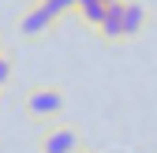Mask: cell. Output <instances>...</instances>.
<instances>
[{
    "label": "cell",
    "mask_w": 157,
    "mask_h": 153,
    "mask_svg": "<svg viewBox=\"0 0 157 153\" xmlns=\"http://www.w3.org/2000/svg\"><path fill=\"white\" fill-rule=\"evenodd\" d=\"M26 112L34 120H56L64 112V90L56 86H37L26 93Z\"/></svg>",
    "instance_id": "obj_1"
},
{
    "label": "cell",
    "mask_w": 157,
    "mask_h": 153,
    "mask_svg": "<svg viewBox=\"0 0 157 153\" xmlns=\"http://www.w3.org/2000/svg\"><path fill=\"white\" fill-rule=\"evenodd\" d=\"M41 8H45L52 19H60L64 11H75V0H41Z\"/></svg>",
    "instance_id": "obj_7"
},
{
    "label": "cell",
    "mask_w": 157,
    "mask_h": 153,
    "mask_svg": "<svg viewBox=\"0 0 157 153\" xmlns=\"http://www.w3.org/2000/svg\"><path fill=\"white\" fill-rule=\"evenodd\" d=\"M52 23H56V19H52L41 4H37L34 11H26V15H23V34H26V37H37V34H45Z\"/></svg>",
    "instance_id": "obj_5"
},
{
    "label": "cell",
    "mask_w": 157,
    "mask_h": 153,
    "mask_svg": "<svg viewBox=\"0 0 157 153\" xmlns=\"http://www.w3.org/2000/svg\"><path fill=\"white\" fill-rule=\"evenodd\" d=\"M82 149V138H78V131L60 123V127H49L41 135V153H78Z\"/></svg>",
    "instance_id": "obj_2"
},
{
    "label": "cell",
    "mask_w": 157,
    "mask_h": 153,
    "mask_svg": "<svg viewBox=\"0 0 157 153\" xmlns=\"http://www.w3.org/2000/svg\"><path fill=\"white\" fill-rule=\"evenodd\" d=\"M105 4H112V0H105Z\"/></svg>",
    "instance_id": "obj_10"
},
{
    "label": "cell",
    "mask_w": 157,
    "mask_h": 153,
    "mask_svg": "<svg viewBox=\"0 0 157 153\" xmlns=\"http://www.w3.org/2000/svg\"><path fill=\"white\" fill-rule=\"evenodd\" d=\"M8 79H11V60L0 56V86H8Z\"/></svg>",
    "instance_id": "obj_8"
},
{
    "label": "cell",
    "mask_w": 157,
    "mask_h": 153,
    "mask_svg": "<svg viewBox=\"0 0 157 153\" xmlns=\"http://www.w3.org/2000/svg\"><path fill=\"white\" fill-rule=\"evenodd\" d=\"M75 11L82 15L90 26H97L105 19V0H75Z\"/></svg>",
    "instance_id": "obj_6"
},
{
    "label": "cell",
    "mask_w": 157,
    "mask_h": 153,
    "mask_svg": "<svg viewBox=\"0 0 157 153\" xmlns=\"http://www.w3.org/2000/svg\"><path fill=\"white\" fill-rule=\"evenodd\" d=\"M146 26V8L139 0H124V37H135Z\"/></svg>",
    "instance_id": "obj_4"
},
{
    "label": "cell",
    "mask_w": 157,
    "mask_h": 153,
    "mask_svg": "<svg viewBox=\"0 0 157 153\" xmlns=\"http://www.w3.org/2000/svg\"><path fill=\"white\" fill-rule=\"evenodd\" d=\"M105 41H124V0H112L105 4V19L97 23Z\"/></svg>",
    "instance_id": "obj_3"
},
{
    "label": "cell",
    "mask_w": 157,
    "mask_h": 153,
    "mask_svg": "<svg viewBox=\"0 0 157 153\" xmlns=\"http://www.w3.org/2000/svg\"><path fill=\"white\" fill-rule=\"evenodd\" d=\"M78 153H94V149H78Z\"/></svg>",
    "instance_id": "obj_9"
},
{
    "label": "cell",
    "mask_w": 157,
    "mask_h": 153,
    "mask_svg": "<svg viewBox=\"0 0 157 153\" xmlns=\"http://www.w3.org/2000/svg\"><path fill=\"white\" fill-rule=\"evenodd\" d=\"M0 56H4V49H0Z\"/></svg>",
    "instance_id": "obj_11"
}]
</instances>
